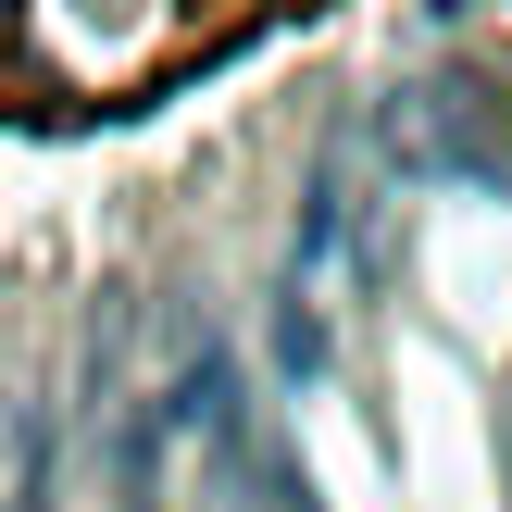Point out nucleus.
<instances>
[{
    "instance_id": "f257e3e1",
    "label": "nucleus",
    "mask_w": 512,
    "mask_h": 512,
    "mask_svg": "<svg viewBox=\"0 0 512 512\" xmlns=\"http://www.w3.org/2000/svg\"><path fill=\"white\" fill-rule=\"evenodd\" d=\"M50 488H63V413L0 400V512H50Z\"/></svg>"
},
{
    "instance_id": "f03ea898",
    "label": "nucleus",
    "mask_w": 512,
    "mask_h": 512,
    "mask_svg": "<svg viewBox=\"0 0 512 512\" xmlns=\"http://www.w3.org/2000/svg\"><path fill=\"white\" fill-rule=\"evenodd\" d=\"M263 350H275V375H288V388H325V313H313V300H275Z\"/></svg>"
}]
</instances>
